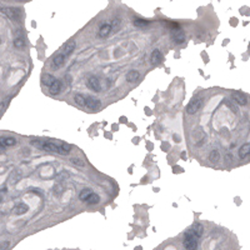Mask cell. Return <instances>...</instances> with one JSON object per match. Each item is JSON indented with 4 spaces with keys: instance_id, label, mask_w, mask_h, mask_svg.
Instances as JSON below:
<instances>
[{
    "instance_id": "obj_11",
    "label": "cell",
    "mask_w": 250,
    "mask_h": 250,
    "mask_svg": "<svg viewBox=\"0 0 250 250\" xmlns=\"http://www.w3.org/2000/svg\"><path fill=\"white\" fill-rule=\"evenodd\" d=\"M173 39L176 44H181L185 41V34L184 31L179 28V29H173Z\"/></svg>"
},
{
    "instance_id": "obj_16",
    "label": "cell",
    "mask_w": 250,
    "mask_h": 250,
    "mask_svg": "<svg viewBox=\"0 0 250 250\" xmlns=\"http://www.w3.org/2000/svg\"><path fill=\"white\" fill-rule=\"evenodd\" d=\"M28 210H29V206L26 205V204H18V205H15V208H14V214H16V215H23V214H25V213H28Z\"/></svg>"
},
{
    "instance_id": "obj_15",
    "label": "cell",
    "mask_w": 250,
    "mask_h": 250,
    "mask_svg": "<svg viewBox=\"0 0 250 250\" xmlns=\"http://www.w3.org/2000/svg\"><path fill=\"white\" fill-rule=\"evenodd\" d=\"M125 79H127L128 83H136L140 79V74L136 70H131V71H129L127 74V78H125Z\"/></svg>"
},
{
    "instance_id": "obj_5",
    "label": "cell",
    "mask_w": 250,
    "mask_h": 250,
    "mask_svg": "<svg viewBox=\"0 0 250 250\" xmlns=\"http://www.w3.org/2000/svg\"><path fill=\"white\" fill-rule=\"evenodd\" d=\"M3 11L8 15V18H10L11 20H20L21 16V11L19 8H14V6H8V8H3Z\"/></svg>"
},
{
    "instance_id": "obj_1",
    "label": "cell",
    "mask_w": 250,
    "mask_h": 250,
    "mask_svg": "<svg viewBox=\"0 0 250 250\" xmlns=\"http://www.w3.org/2000/svg\"><path fill=\"white\" fill-rule=\"evenodd\" d=\"M33 146H37L38 149H41L44 151H50V153H58L61 155H68L64 150L61 149V141L58 140H50V139H37L30 141Z\"/></svg>"
},
{
    "instance_id": "obj_7",
    "label": "cell",
    "mask_w": 250,
    "mask_h": 250,
    "mask_svg": "<svg viewBox=\"0 0 250 250\" xmlns=\"http://www.w3.org/2000/svg\"><path fill=\"white\" fill-rule=\"evenodd\" d=\"M86 86L93 91H100V80L97 76H89L86 79Z\"/></svg>"
},
{
    "instance_id": "obj_10",
    "label": "cell",
    "mask_w": 250,
    "mask_h": 250,
    "mask_svg": "<svg viewBox=\"0 0 250 250\" xmlns=\"http://www.w3.org/2000/svg\"><path fill=\"white\" fill-rule=\"evenodd\" d=\"M162 60H163L162 51L159 49H154L153 53H151V55H150V64L151 65H158V64H160V62H162Z\"/></svg>"
},
{
    "instance_id": "obj_28",
    "label": "cell",
    "mask_w": 250,
    "mask_h": 250,
    "mask_svg": "<svg viewBox=\"0 0 250 250\" xmlns=\"http://www.w3.org/2000/svg\"><path fill=\"white\" fill-rule=\"evenodd\" d=\"M9 245H10L9 241H4V243H2V244H0V250H8Z\"/></svg>"
},
{
    "instance_id": "obj_9",
    "label": "cell",
    "mask_w": 250,
    "mask_h": 250,
    "mask_svg": "<svg viewBox=\"0 0 250 250\" xmlns=\"http://www.w3.org/2000/svg\"><path fill=\"white\" fill-rule=\"evenodd\" d=\"M113 31V29H111V25L109 24V23H104L100 28H99V31H98V37L99 38H101V39H104V38H108L109 35H110V33Z\"/></svg>"
},
{
    "instance_id": "obj_3",
    "label": "cell",
    "mask_w": 250,
    "mask_h": 250,
    "mask_svg": "<svg viewBox=\"0 0 250 250\" xmlns=\"http://www.w3.org/2000/svg\"><path fill=\"white\" fill-rule=\"evenodd\" d=\"M203 104H204V98H194L189 104L186 105V113L189 115L196 114L201 109Z\"/></svg>"
},
{
    "instance_id": "obj_14",
    "label": "cell",
    "mask_w": 250,
    "mask_h": 250,
    "mask_svg": "<svg viewBox=\"0 0 250 250\" xmlns=\"http://www.w3.org/2000/svg\"><path fill=\"white\" fill-rule=\"evenodd\" d=\"M190 231H192L196 238H200V236L203 235V233H204V226H203L200 223H195V224L192 226Z\"/></svg>"
},
{
    "instance_id": "obj_25",
    "label": "cell",
    "mask_w": 250,
    "mask_h": 250,
    "mask_svg": "<svg viewBox=\"0 0 250 250\" xmlns=\"http://www.w3.org/2000/svg\"><path fill=\"white\" fill-rule=\"evenodd\" d=\"M149 23H150V21H148V20H145V19H140V18H135V19H134V25L138 26V28H144V26L149 25Z\"/></svg>"
},
{
    "instance_id": "obj_18",
    "label": "cell",
    "mask_w": 250,
    "mask_h": 250,
    "mask_svg": "<svg viewBox=\"0 0 250 250\" xmlns=\"http://www.w3.org/2000/svg\"><path fill=\"white\" fill-rule=\"evenodd\" d=\"M0 141H2V146L5 148V146H13L16 144V139L15 138H11V136H8V138H0Z\"/></svg>"
},
{
    "instance_id": "obj_27",
    "label": "cell",
    "mask_w": 250,
    "mask_h": 250,
    "mask_svg": "<svg viewBox=\"0 0 250 250\" xmlns=\"http://www.w3.org/2000/svg\"><path fill=\"white\" fill-rule=\"evenodd\" d=\"M70 163L74 164V165H76V166H85V162L83 159H80V158H71Z\"/></svg>"
},
{
    "instance_id": "obj_17",
    "label": "cell",
    "mask_w": 250,
    "mask_h": 250,
    "mask_svg": "<svg viewBox=\"0 0 250 250\" xmlns=\"http://www.w3.org/2000/svg\"><path fill=\"white\" fill-rule=\"evenodd\" d=\"M249 154H250V144L249 143H245L241 148H240V150H239V156L241 159H245L246 156H249Z\"/></svg>"
},
{
    "instance_id": "obj_13",
    "label": "cell",
    "mask_w": 250,
    "mask_h": 250,
    "mask_svg": "<svg viewBox=\"0 0 250 250\" xmlns=\"http://www.w3.org/2000/svg\"><path fill=\"white\" fill-rule=\"evenodd\" d=\"M231 100L235 101V103H238V104H240V105H245L248 103L245 95H243V94H240V93H234L233 97H231Z\"/></svg>"
},
{
    "instance_id": "obj_2",
    "label": "cell",
    "mask_w": 250,
    "mask_h": 250,
    "mask_svg": "<svg viewBox=\"0 0 250 250\" xmlns=\"http://www.w3.org/2000/svg\"><path fill=\"white\" fill-rule=\"evenodd\" d=\"M184 246L186 250H196L198 248V238L190 230L184 234Z\"/></svg>"
},
{
    "instance_id": "obj_8",
    "label": "cell",
    "mask_w": 250,
    "mask_h": 250,
    "mask_svg": "<svg viewBox=\"0 0 250 250\" xmlns=\"http://www.w3.org/2000/svg\"><path fill=\"white\" fill-rule=\"evenodd\" d=\"M101 105L100 100L94 98V97H85V106H88L89 109H93V110H97L99 109Z\"/></svg>"
},
{
    "instance_id": "obj_22",
    "label": "cell",
    "mask_w": 250,
    "mask_h": 250,
    "mask_svg": "<svg viewBox=\"0 0 250 250\" xmlns=\"http://www.w3.org/2000/svg\"><path fill=\"white\" fill-rule=\"evenodd\" d=\"M100 201V198H99V195L98 194H95V193H93L88 199H86V204H89V205H95V204H98Z\"/></svg>"
},
{
    "instance_id": "obj_26",
    "label": "cell",
    "mask_w": 250,
    "mask_h": 250,
    "mask_svg": "<svg viewBox=\"0 0 250 250\" xmlns=\"http://www.w3.org/2000/svg\"><path fill=\"white\" fill-rule=\"evenodd\" d=\"M14 45H15V48H19V49L24 48V46H25V39H24L23 37L18 35V37L15 38V40H14Z\"/></svg>"
},
{
    "instance_id": "obj_30",
    "label": "cell",
    "mask_w": 250,
    "mask_h": 250,
    "mask_svg": "<svg viewBox=\"0 0 250 250\" xmlns=\"http://www.w3.org/2000/svg\"><path fill=\"white\" fill-rule=\"evenodd\" d=\"M2 10H3V9H2V8H0V11H2Z\"/></svg>"
},
{
    "instance_id": "obj_29",
    "label": "cell",
    "mask_w": 250,
    "mask_h": 250,
    "mask_svg": "<svg viewBox=\"0 0 250 250\" xmlns=\"http://www.w3.org/2000/svg\"><path fill=\"white\" fill-rule=\"evenodd\" d=\"M226 105H228L229 108H231V109H233V110H234V111L236 113V108H235V106H234V105H233V104H231L230 101H226Z\"/></svg>"
},
{
    "instance_id": "obj_31",
    "label": "cell",
    "mask_w": 250,
    "mask_h": 250,
    "mask_svg": "<svg viewBox=\"0 0 250 250\" xmlns=\"http://www.w3.org/2000/svg\"><path fill=\"white\" fill-rule=\"evenodd\" d=\"M0 43H2V39H0Z\"/></svg>"
},
{
    "instance_id": "obj_4",
    "label": "cell",
    "mask_w": 250,
    "mask_h": 250,
    "mask_svg": "<svg viewBox=\"0 0 250 250\" xmlns=\"http://www.w3.org/2000/svg\"><path fill=\"white\" fill-rule=\"evenodd\" d=\"M75 46H76L75 40H69V41H67L64 45L61 46V50H60L59 53H60L61 55H64L65 58H68V56H70V55L74 53Z\"/></svg>"
},
{
    "instance_id": "obj_12",
    "label": "cell",
    "mask_w": 250,
    "mask_h": 250,
    "mask_svg": "<svg viewBox=\"0 0 250 250\" xmlns=\"http://www.w3.org/2000/svg\"><path fill=\"white\" fill-rule=\"evenodd\" d=\"M61 91V83L60 80H55L50 86H49V93L51 94V95H58V94Z\"/></svg>"
},
{
    "instance_id": "obj_23",
    "label": "cell",
    "mask_w": 250,
    "mask_h": 250,
    "mask_svg": "<svg viewBox=\"0 0 250 250\" xmlns=\"http://www.w3.org/2000/svg\"><path fill=\"white\" fill-rule=\"evenodd\" d=\"M209 160H210V163L216 164L219 160H220V154H219V151L213 150V151L209 154Z\"/></svg>"
},
{
    "instance_id": "obj_20",
    "label": "cell",
    "mask_w": 250,
    "mask_h": 250,
    "mask_svg": "<svg viewBox=\"0 0 250 250\" xmlns=\"http://www.w3.org/2000/svg\"><path fill=\"white\" fill-rule=\"evenodd\" d=\"M10 100H11V97H8V98H5V99H4L2 103H0V118L3 116V114H4V113H5V110L8 109Z\"/></svg>"
},
{
    "instance_id": "obj_19",
    "label": "cell",
    "mask_w": 250,
    "mask_h": 250,
    "mask_svg": "<svg viewBox=\"0 0 250 250\" xmlns=\"http://www.w3.org/2000/svg\"><path fill=\"white\" fill-rule=\"evenodd\" d=\"M55 80H56V79H55L51 74H43V75H41V83H43L44 85H46V86H50Z\"/></svg>"
},
{
    "instance_id": "obj_24",
    "label": "cell",
    "mask_w": 250,
    "mask_h": 250,
    "mask_svg": "<svg viewBox=\"0 0 250 250\" xmlns=\"http://www.w3.org/2000/svg\"><path fill=\"white\" fill-rule=\"evenodd\" d=\"M74 101H75L79 106H85V97L81 95V94H75Z\"/></svg>"
},
{
    "instance_id": "obj_6",
    "label": "cell",
    "mask_w": 250,
    "mask_h": 250,
    "mask_svg": "<svg viewBox=\"0 0 250 250\" xmlns=\"http://www.w3.org/2000/svg\"><path fill=\"white\" fill-rule=\"evenodd\" d=\"M65 61H67V58H65L64 55H61L60 53H58V54L53 58V60H51V68H53L54 70H58L59 68H61L62 65L65 64Z\"/></svg>"
},
{
    "instance_id": "obj_21",
    "label": "cell",
    "mask_w": 250,
    "mask_h": 250,
    "mask_svg": "<svg viewBox=\"0 0 250 250\" xmlns=\"http://www.w3.org/2000/svg\"><path fill=\"white\" fill-rule=\"evenodd\" d=\"M93 193H94V192H93L91 189H89V188H85V189H83V190H81V193L79 194V199H80L81 201H84V203H85V201H86V199H88V198H89V196H90Z\"/></svg>"
}]
</instances>
